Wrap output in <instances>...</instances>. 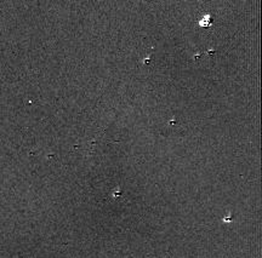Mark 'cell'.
I'll return each instance as SVG.
<instances>
[{
  "label": "cell",
  "instance_id": "obj_1",
  "mask_svg": "<svg viewBox=\"0 0 262 258\" xmlns=\"http://www.w3.org/2000/svg\"><path fill=\"white\" fill-rule=\"evenodd\" d=\"M199 24H200L201 27H208V26H210V24H211V17H210V15H205L204 20L199 21Z\"/></svg>",
  "mask_w": 262,
  "mask_h": 258
}]
</instances>
